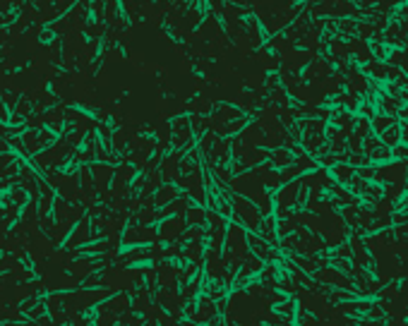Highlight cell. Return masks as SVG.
<instances>
[{
    "instance_id": "obj_1",
    "label": "cell",
    "mask_w": 408,
    "mask_h": 326,
    "mask_svg": "<svg viewBox=\"0 0 408 326\" xmlns=\"http://www.w3.org/2000/svg\"><path fill=\"white\" fill-rule=\"evenodd\" d=\"M231 209H233V216H236V221L247 228V231L257 233L259 223H262V214H259V209L252 204L247 197H233L231 199Z\"/></svg>"
},
{
    "instance_id": "obj_2",
    "label": "cell",
    "mask_w": 408,
    "mask_h": 326,
    "mask_svg": "<svg viewBox=\"0 0 408 326\" xmlns=\"http://www.w3.org/2000/svg\"><path fill=\"white\" fill-rule=\"evenodd\" d=\"M314 279H317V283H324V286L353 288V281L348 279V273L334 269V266H322V269H317L314 271Z\"/></svg>"
},
{
    "instance_id": "obj_3",
    "label": "cell",
    "mask_w": 408,
    "mask_h": 326,
    "mask_svg": "<svg viewBox=\"0 0 408 326\" xmlns=\"http://www.w3.org/2000/svg\"><path fill=\"white\" fill-rule=\"evenodd\" d=\"M89 240H94V238H92V221H89V218H82L79 225H75L72 233L67 235V249H75V247L86 245Z\"/></svg>"
},
{
    "instance_id": "obj_4",
    "label": "cell",
    "mask_w": 408,
    "mask_h": 326,
    "mask_svg": "<svg viewBox=\"0 0 408 326\" xmlns=\"http://www.w3.org/2000/svg\"><path fill=\"white\" fill-rule=\"evenodd\" d=\"M188 228V223L183 221V218H168V221L161 223V228H158V238L164 240V242H173L175 238H183V233Z\"/></svg>"
},
{
    "instance_id": "obj_5",
    "label": "cell",
    "mask_w": 408,
    "mask_h": 326,
    "mask_svg": "<svg viewBox=\"0 0 408 326\" xmlns=\"http://www.w3.org/2000/svg\"><path fill=\"white\" fill-rule=\"evenodd\" d=\"M175 194H178V190H175V185L166 183L164 187H158V190L154 192V207H166V204H171V202H175Z\"/></svg>"
},
{
    "instance_id": "obj_6",
    "label": "cell",
    "mask_w": 408,
    "mask_h": 326,
    "mask_svg": "<svg viewBox=\"0 0 408 326\" xmlns=\"http://www.w3.org/2000/svg\"><path fill=\"white\" fill-rule=\"evenodd\" d=\"M394 122H396V118H394V115H375V118L370 120V130H372V132H377V137H379L384 130L392 128Z\"/></svg>"
},
{
    "instance_id": "obj_7",
    "label": "cell",
    "mask_w": 408,
    "mask_h": 326,
    "mask_svg": "<svg viewBox=\"0 0 408 326\" xmlns=\"http://www.w3.org/2000/svg\"><path fill=\"white\" fill-rule=\"evenodd\" d=\"M379 142L384 144V146H396V144L401 142V125L394 122L389 130H384V132L379 135Z\"/></svg>"
},
{
    "instance_id": "obj_8",
    "label": "cell",
    "mask_w": 408,
    "mask_h": 326,
    "mask_svg": "<svg viewBox=\"0 0 408 326\" xmlns=\"http://www.w3.org/2000/svg\"><path fill=\"white\" fill-rule=\"evenodd\" d=\"M269 159H271V166L276 168H288L293 163V156H290L288 149H276V152L269 154Z\"/></svg>"
},
{
    "instance_id": "obj_9",
    "label": "cell",
    "mask_w": 408,
    "mask_h": 326,
    "mask_svg": "<svg viewBox=\"0 0 408 326\" xmlns=\"http://www.w3.org/2000/svg\"><path fill=\"white\" fill-rule=\"evenodd\" d=\"M188 225H199V228H202L204 223H207V211H204V209H192V207H188Z\"/></svg>"
},
{
    "instance_id": "obj_10",
    "label": "cell",
    "mask_w": 408,
    "mask_h": 326,
    "mask_svg": "<svg viewBox=\"0 0 408 326\" xmlns=\"http://www.w3.org/2000/svg\"><path fill=\"white\" fill-rule=\"evenodd\" d=\"M368 159H370V163H372V161H379V163H382V161H389V159H392V152H389V146L379 144L375 152L368 154Z\"/></svg>"
},
{
    "instance_id": "obj_11",
    "label": "cell",
    "mask_w": 408,
    "mask_h": 326,
    "mask_svg": "<svg viewBox=\"0 0 408 326\" xmlns=\"http://www.w3.org/2000/svg\"><path fill=\"white\" fill-rule=\"evenodd\" d=\"M362 142H365V146H360V152H365V156H368V154H372L377 146L382 144V142H379V137H375V135H368Z\"/></svg>"
},
{
    "instance_id": "obj_12",
    "label": "cell",
    "mask_w": 408,
    "mask_h": 326,
    "mask_svg": "<svg viewBox=\"0 0 408 326\" xmlns=\"http://www.w3.org/2000/svg\"><path fill=\"white\" fill-rule=\"evenodd\" d=\"M334 175H336L338 180H351V178H353V168L346 166V163H338V166L334 168Z\"/></svg>"
},
{
    "instance_id": "obj_13",
    "label": "cell",
    "mask_w": 408,
    "mask_h": 326,
    "mask_svg": "<svg viewBox=\"0 0 408 326\" xmlns=\"http://www.w3.org/2000/svg\"><path fill=\"white\" fill-rule=\"evenodd\" d=\"M392 156H399V159H408V144H403V146H394L392 149Z\"/></svg>"
},
{
    "instance_id": "obj_14",
    "label": "cell",
    "mask_w": 408,
    "mask_h": 326,
    "mask_svg": "<svg viewBox=\"0 0 408 326\" xmlns=\"http://www.w3.org/2000/svg\"><path fill=\"white\" fill-rule=\"evenodd\" d=\"M5 118H8V108L0 104V120H5Z\"/></svg>"
}]
</instances>
